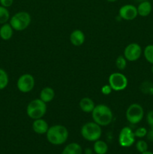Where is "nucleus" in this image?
<instances>
[{
	"instance_id": "obj_1",
	"label": "nucleus",
	"mask_w": 153,
	"mask_h": 154,
	"mask_svg": "<svg viewBox=\"0 0 153 154\" xmlns=\"http://www.w3.org/2000/svg\"><path fill=\"white\" fill-rule=\"evenodd\" d=\"M91 114L93 121L100 126H108L112 123L113 119V113L112 110L104 104L95 105Z\"/></svg>"
},
{
	"instance_id": "obj_12",
	"label": "nucleus",
	"mask_w": 153,
	"mask_h": 154,
	"mask_svg": "<svg viewBox=\"0 0 153 154\" xmlns=\"http://www.w3.org/2000/svg\"><path fill=\"white\" fill-rule=\"evenodd\" d=\"M32 127L33 131L35 133L39 134V135H44V134H46L48 131L49 125L46 120L40 118L34 120Z\"/></svg>"
},
{
	"instance_id": "obj_21",
	"label": "nucleus",
	"mask_w": 153,
	"mask_h": 154,
	"mask_svg": "<svg viewBox=\"0 0 153 154\" xmlns=\"http://www.w3.org/2000/svg\"><path fill=\"white\" fill-rule=\"evenodd\" d=\"M9 82L8 75L3 69L0 68V90H2L7 87Z\"/></svg>"
},
{
	"instance_id": "obj_17",
	"label": "nucleus",
	"mask_w": 153,
	"mask_h": 154,
	"mask_svg": "<svg viewBox=\"0 0 153 154\" xmlns=\"http://www.w3.org/2000/svg\"><path fill=\"white\" fill-rule=\"evenodd\" d=\"M14 35V29L10 23H4L0 27V38L4 41H8Z\"/></svg>"
},
{
	"instance_id": "obj_23",
	"label": "nucleus",
	"mask_w": 153,
	"mask_h": 154,
	"mask_svg": "<svg viewBox=\"0 0 153 154\" xmlns=\"http://www.w3.org/2000/svg\"><path fill=\"white\" fill-rule=\"evenodd\" d=\"M10 12L8 9L5 7L0 5V24H4L8 23L10 20Z\"/></svg>"
},
{
	"instance_id": "obj_3",
	"label": "nucleus",
	"mask_w": 153,
	"mask_h": 154,
	"mask_svg": "<svg viewBox=\"0 0 153 154\" xmlns=\"http://www.w3.org/2000/svg\"><path fill=\"white\" fill-rule=\"evenodd\" d=\"M32 22V17L27 11H21L16 12L9 20V23L14 29L17 32L23 31L29 26Z\"/></svg>"
},
{
	"instance_id": "obj_32",
	"label": "nucleus",
	"mask_w": 153,
	"mask_h": 154,
	"mask_svg": "<svg viewBox=\"0 0 153 154\" xmlns=\"http://www.w3.org/2000/svg\"><path fill=\"white\" fill-rule=\"evenodd\" d=\"M141 154H153V153H152V152L148 151V150H147V151L144 152V153H142Z\"/></svg>"
},
{
	"instance_id": "obj_5",
	"label": "nucleus",
	"mask_w": 153,
	"mask_h": 154,
	"mask_svg": "<svg viewBox=\"0 0 153 154\" xmlns=\"http://www.w3.org/2000/svg\"><path fill=\"white\" fill-rule=\"evenodd\" d=\"M80 134L82 138L88 141H95L100 139L102 134L101 126L94 121L88 122L82 125L80 129Z\"/></svg>"
},
{
	"instance_id": "obj_30",
	"label": "nucleus",
	"mask_w": 153,
	"mask_h": 154,
	"mask_svg": "<svg viewBox=\"0 0 153 154\" xmlns=\"http://www.w3.org/2000/svg\"><path fill=\"white\" fill-rule=\"evenodd\" d=\"M146 138L147 140H148L149 141H153V129L152 128H150L149 130H148L146 134Z\"/></svg>"
},
{
	"instance_id": "obj_6",
	"label": "nucleus",
	"mask_w": 153,
	"mask_h": 154,
	"mask_svg": "<svg viewBox=\"0 0 153 154\" xmlns=\"http://www.w3.org/2000/svg\"><path fill=\"white\" fill-rule=\"evenodd\" d=\"M125 117L129 123L137 124L142 121L144 117L143 108L138 103L131 104L126 110Z\"/></svg>"
},
{
	"instance_id": "obj_14",
	"label": "nucleus",
	"mask_w": 153,
	"mask_h": 154,
	"mask_svg": "<svg viewBox=\"0 0 153 154\" xmlns=\"http://www.w3.org/2000/svg\"><path fill=\"white\" fill-rule=\"evenodd\" d=\"M136 9H137V13L139 16L146 17L151 14L152 11V5L148 0H146V1L140 2L136 7Z\"/></svg>"
},
{
	"instance_id": "obj_25",
	"label": "nucleus",
	"mask_w": 153,
	"mask_h": 154,
	"mask_svg": "<svg viewBox=\"0 0 153 154\" xmlns=\"http://www.w3.org/2000/svg\"><path fill=\"white\" fill-rule=\"evenodd\" d=\"M136 148L140 153H144L148 150V144L144 140H139L136 143Z\"/></svg>"
},
{
	"instance_id": "obj_2",
	"label": "nucleus",
	"mask_w": 153,
	"mask_h": 154,
	"mask_svg": "<svg viewBox=\"0 0 153 154\" xmlns=\"http://www.w3.org/2000/svg\"><path fill=\"white\" fill-rule=\"evenodd\" d=\"M46 139L53 145L63 144L68 138V130L63 125L56 124L50 126L46 133Z\"/></svg>"
},
{
	"instance_id": "obj_10",
	"label": "nucleus",
	"mask_w": 153,
	"mask_h": 154,
	"mask_svg": "<svg viewBox=\"0 0 153 154\" xmlns=\"http://www.w3.org/2000/svg\"><path fill=\"white\" fill-rule=\"evenodd\" d=\"M142 50L137 43H130L125 47L124 50V57L129 62H135L142 56Z\"/></svg>"
},
{
	"instance_id": "obj_29",
	"label": "nucleus",
	"mask_w": 153,
	"mask_h": 154,
	"mask_svg": "<svg viewBox=\"0 0 153 154\" xmlns=\"http://www.w3.org/2000/svg\"><path fill=\"white\" fill-rule=\"evenodd\" d=\"M14 0H0V5L5 8H9L13 5Z\"/></svg>"
},
{
	"instance_id": "obj_19",
	"label": "nucleus",
	"mask_w": 153,
	"mask_h": 154,
	"mask_svg": "<svg viewBox=\"0 0 153 154\" xmlns=\"http://www.w3.org/2000/svg\"><path fill=\"white\" fill-rule=\"evenodd\" d=\"M93 148L96 154H106L107 153L108 146L105 141L98 139L94 141Z\"/></svg>"
},
{
	"instance_id": "obj_11",
	"label": "nucleus",
	"mask_w": 153,
	"mask_h": 154,
	"mask_svg": "<svg viewBox=\"0 0 153 154\" xmlns=\"http://www.w3.org/2000/svg\"><path fill=\"white\" fill-rule=\"evenodd\" d=\"M138 16L137 9L134 5L126 4L122 6L118 10V17L124 20H133Z\"/></svg>"
},
{
	"instance_id": "obj_24",
	"label": "nucleus",
	"mask_w": 153,
	"mask_h": 154,
	"mask_svg": "<svg viewBox=\"0 0 153 154\" xmlns=\"http://www.w3.org/2000/svg\"><path fill=\"white\" fill-rule=\"evenodd\" d=\"M116 66L118 70H124L127 66V60L124 56H118L116 60Z\"/></svg>"
},
{
	"instance_id": "obj_7",
	"label": "nucleus",
	"mask_w": 153,
	"mask_h": 154,
	"mask_svg": "<svg viewBox=\"0 0 153 154\" xmlns=\"http://www.w3.org/2000/svg\"><path fill=\"white\" fill-rule=\"evenodd\" d=\"M108 83L112 91L119 92L125 90L128 84V78L121 72H114L109 76Z\"/></svg>"
},
{
	"instance_id": "obj_26",
	"label": "nucleus",
	"mask_w": 153,
	"mask_h": 154,
	"mask_svg": "<svg viewBox=\"0 0 153 154\" xmlns=\"http://www.w3.org/2000/svg\"><path fill=\"white\" fill-rule=\"evenodd\" d=\"M148 130L146 129L145 127H138L136 130L134 132V135L136 138H142L146 136V134Z\"/></svg>"
},
{
	"instance_id": "obj_33",
	"label": "nucleus",
	"mask_w": 153,
	"mask_h": 154,
	"mask_svg": "<svg viewBox=\"0 0 153 154\" xmlns=\"http://www.w3.org/2000/svg\"><path fill=\"white\" fill-rule=\"evenodd\" d=\"M106 1L108 2H116L117 0H106Z\"/></svg>"
},
{
	"instance_id": "obj_27",
	"label": "nucleus",
	"mask_w": 153,
	"mask_h": 154,
	"mask_svg": "<svg viewBox=\"0 0 153 154\" xmlns=\"http://www.w3.org/2000/svg\"><path fill=\"white\" fill-rule=\"evenodd\" d=\"M101 90L102 94L104 95V96H108V95H110L112 92V88H111V87L110 86L109 84L104 85L103 87H101V90Z\"/></svg>"
},
{
	"instance_id": "obj_35",
	"label": "nucleus",
	"mask_w": 153,
	"mask_h": 154,
	"mask_svg": "<svg viewBox=\"0 0 153 154\" xmlns=\"http://www.w3.org/2000/svg\"><path fill=\"white\" fill-rule=\"evenodd\" d=\"M151 71H152V74L153 75V65L152 66V69H151Z\"/></svg>"
},
{
	"instance_id": "obj_9",
	"label": "nucleus",
	"mask_w": 153,
	"mask_h": 154,
	"mask_svg": "<svg viewBox=\"0 0 153 154\" xmlns=\"http://www.w3.org/2000/svg\"><path fill=\"white\" fill-rule=\"evenodd\" d=\"M135 138L134 131L129 126H124L118 134V144L122 147H129L134 144Z\"/></svg>"
},
{
	"instance_id": "obj_22",
	"label": "nucleus",
	"mask_w": 153,
	"mask_h": 154,
	"mask_svg": "<svg viewBox=\"0 0 153 154\" xmlns=\"http://www.w3.org/2000/svg\"><path fill=\"white\" fill-rule=\"evenodd\" d=\"M140 90L146 95L153 96V83L151 81H144L140 86Z\"/></svg>"
},
{
	"instance_id": "obj_34",
	"label": "nucleus",
	"mask_w": 153,
	"mask_h": 154,
	"mask_svg": "<svg viewBox=\"0 0 153 154\" xmlns=\"http://www.w3.org/2000/svg\"><path fill=\"white\" fill-rule=\"evenodd\" d=\"M136 2H143V1H146V0H135Z\"/></svg>"
},
{
	"instance_id": "obj_20",
	"label": "nucleus",
	"mask_w": 153,
	"mask_h": 154,
	"mask_svg": "<svg viewBox=\"0 0 153 154\" xmlns=\"http://www.w3.org/2000/svg\"><path fill=\"white\" fill-rule=\"evenodd\" d=\"M146 60L150 64L153 65V45H148L142 51Z\"/></svg>"
},
{
	"instance_id": "obj_4",
	"label": "nucleus",
	"mask_w": 153,
	"mask_h": 154,
	"mask_svg": "<svg viewBox=\"0 0 153 154\" xmlns=\"http://www.w3.org/2000/svg\"><path fill=\"white\" fill-rule=\"evenodd\" d=\"M46 103L40 99L32 100L26 107V114L29 118L33 120L36 119L42 118L46 114Z\"/></svg>"
},
{
	"instance_id": "obj_18",
	"label": "nucleus",
	"mask_w": 153,
	"mask_h": 154,
	"mask_svg": "<svg viewBox=\"0 0 153 154\" xmlns=\"http://www.w3.org/2000/svg\"><path fill=\"white\" fill-rule=\"evenodd\" d=\"M82 149L81 146L77 143H70L68 144L64 150L62 152V154H82Z\"/></svg>"
},
{
	"instance_id": "obj_15",
	"label": "nucleus",
	"mask_w": 153,
	"mask_h": 154,
	"mask_svg": "<svg viewBox=\"0 0 153 154\" xmlns=\"http://www.w3.org/2000/svg\"><path fill=\"white\" fill-rule=\"evenodd\" d=\"M55 97V91L53 89L50 87H44L40 92L39 99H41L45 103H49L52 102Z\"/></svg>"
},
{
	"instance_id": "obj_16",
	"label": "nucleus",
	"mask_w": 153,
	"mask_h": 154,
	"mask_svg": "<svg viewBox=\"0 0 153 154\" xmlns=\"http://www.w3.org/2000/svg\"><path fill=\"white\" fill-rule=\"evenodd\" d=\"M79 107L84 113H92L95 107L94 101L88 97H84L80 99L79 102Z\"/></svg>"
},
{
	"instance_id": "obj_28",
	"label": "nucleus",
	"mask_w": 153,
	"mask_h": 154,
	"mask_svg": "<svg viewBox=\"0 0 153 154\" xmlns=\"http://www.w3.org/2000/svg\"><path fill=\"white\" fill-rule=\"evenodd\" d=\"M146 122L150 128L153 129V110L148 111L146 114Z\"/></svg>"
},
{
	"instance_id": "obj_8",
	"label": "nucleus",
	"mask_w": 153,
	"mask_h": 154,
	"mask_svg": "<svg viewBox=\"0 0 153 154\" xmlns=\"http://www.w3.org/2000/svg\"><path fill=\"white\" fill-rule=\"evenodd\" d=\"M35 85V80L31 74H23L20 75L16 81V87L18 90L22 93L31 92Z\"/></svg>"
},
{
	"instance_id": "obj_31",
	"label": "nucleus",
	"mask_w": 153,
	"mask_h": 154,
	"mask_svg": "<svg viewBox=\"0 0 153 154\" xmlns=\"http://www.w3.org/2000/svg\"><path fill=\"white\" fill-rule=\"evenodd\" d=\"M85 154H92V150L90 148H86L85 150Z\"/></svg>"
},
{
	"instance_id": "obj_13",
	"label": "nucleus",
	"mask_w": 153,
	"mask_h": 154,
	"mask_svg": "<svg viewBox=\"0 0 153 154\" xmlns=\"http://www.w3.org/2000/svg\"><path fill=\"white\" fill-rule=\"evenodd\" d=\"M85 34L80 29H75L70 33V42L74 46L80 47L85 42Z\"/></svg>"
}]
</instances>
